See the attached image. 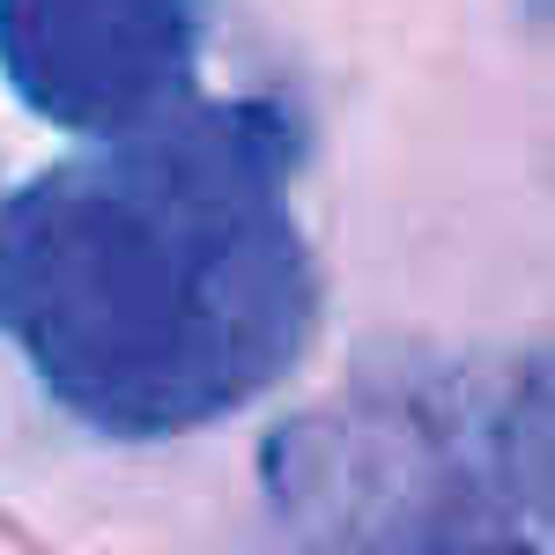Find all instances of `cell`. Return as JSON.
Here are the masks:
<instances>
[{
	"label": "cell",
	"instance_id": "cell-2",
	"mask_svg": "<svg viewBox=\"0 0 555 555\" xmlns=\"http://www.w3.org/2000/svg\"><path fill=\"white\" fill-rule=\"evenodd\" d=\"M267 489L311 548L415 555L548 526V385L533 363H415L289 423Z\"/></svg>",
	"mask_w": 555,
	"mask_h": 555
},
{
	"label": "cell",
	"instance_id": "cell-1",
	"mask_svg": "<svg viewBox=\"0 0 555 555\" xmlns=\"http://www.w3.org/2000/svg\"><path fill=\"white\" fill-rule=\"evenodd\" d=\"M82 141L0 193V334L44 392L156 444L282 385L319 311L289 119L178 96Z\"/></svg>",
	"mask_w": 555,
	"mask_h": 555
},
{
	"label": "cell",
	"instance_id": "cell-4",
	"mask_svg": "<svg viewBox=\"0 0 555 555\" xmlns=\"http://www.w3.org/2000/svg\"><path fill=\"white\" fill-rule=\"evenodd\" d=\"M415 555H548V548H541V533H474V541H444V548Z\"/></svg>",
	"mask_w": 555,
	"mask_h": 555
},
{
	"label": "cell",
	"instance_id": "cell-3",
	"mask_svg": "<svg viewBox=\"0 0 555 555\" xmlns=\"http://www.w3.org/2000/svg\"><path fill=\"white\" fill-rule=\"evenodd\" d=\"M193 0H0V75L67 133H119L193 96Z\"/></svg>",
	"mask_w": 555,
	"mask_h": 555
}]
</instances>
